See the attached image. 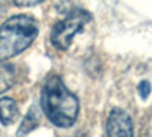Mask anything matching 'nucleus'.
Instances as JSON below:
<instances>
[{
  "instance_id": "obj_9",
  "label": "nucleus",
  "mask_w": 152,
  "mask_h": 137,
  "mask_svg": "<svg viewBox=\"0 0 152 137\" xmlns=\"http://www.w3.org/2000/svg\"><path fill=\"white\" fill-rule=\"evenodd\" d=\"M14 2V5L17 6H34V5H38L44 2V0H12Z\"/></svg>"
},
{
  "instance_id": "obj_5",
  "label": "nucleus",
  "mask_w": 152,
  "mask_h": 137,
  "mask_svg": "<svg viewBox=\"0 0 152 137\" xmlns=\"http://www.w3.org/2000/svg\"><path fill=\"white\" fill-rule=\"evenodd\" d=\"M18 116V107L17 102L11 97L0 99V122L3 125H11Z\"/></svg>"
},
{
  "instance_id": "obj_3",
  "label": "nucleus",
  "mask_w": 152,
  "mask_h": 137,
  "mask_svg": "<svg viewBox=\"0 0 152 137\" xmlns=\"http://www.w3.org/2000/svg\"><path fill=\"white\" fill-rule=\"evenodd\" d=\"M91 21V15L87 11H73L70 14L58 21L50 34V41H52L53 47L59 49V51H69L72 46L73 37L81 32L88 23Z\"/></svg>"
},
{
  "instance_id": "obj_2",
  "label": "nucleus",
  "mask_w": 152,
  "mask_h": 137,
  "mask_svg": "<svg viewBox=\"0 0 152 137\" xmlns=\"http://www.w3.org/2000/svg\"><path fill=\"white\" fill-rule=\"evenodd\" d=\"M38 35L37 20L20 14L8 18L0 26V63L11 59L28 49Z\"/></svg>"
},
{
  "instance_id": "obj_1",
  "label": "nucleus",
  "mask_w": 152,
  "mask_h": 137,
  "mask_svg": "<svg viewBox=\"0 0 152 137\" xmlns=\"http://www.w3.org/2000/svg\"><path fill=\"white\" fill-rule=\"evenodd\" d=\"M41 107L47 119L59 128L72 127L79 111V102L58 75L49 76L43 85Z\"/></svg>"
},
{
  "instance_id": "obj_4",
  "label": "nucleus",
  "mask_w": 152,
  "mask_h": 137,
  "mask_svg": "<svg viewBox=\"0 0 152 137\" xmlns=\"http://www.w3.org/2000/svg\"><path fill=\"white\" fill-rule=\"evenodd\" d=\"M107 134L108 136H132L134 125L131 116L125 110H113L107 120Z\"/></svg>"
},
{
  "instance_id": "obj_8",
  "label": "nucleus",
  "mask_w": 152,
  "mask_h": 137,
  "mask_svg": "<svg viewBox=\"0 0 152 137\" xmlns=\"http://www.w3.org/2000/svg\"><path fill=\"white\" fill-rule=\"evenodd\" d=\"M138 93H140L142 99H146L149 96V93H151V84H149V81H143L140 85H138Z\"/></svg>"
},
{
  "instance_id": "obj_6",
  "label": "nucleus",
  "mask_w": 152,
  "mask_h": 137,
  "mask_svg": "<svg viewBox=\"0 0 152 137\" xmlns=\"http://www.w3.org/2000/svg\"><path fill=\"white\" fill-rule=\"evenodd\" d=\"M15 82V67L11 64H0V95L9 90Z\"/></svg>"
},
{
  "instance_id": "obj_7",
  "label": "nucleus",
  "mask_w": 152,
  "mask_h": 137,
  "mask_svg": "<svg viewBox=\"0 0 152 137\" xmlns=\"http://www.w3.org/2000/svg\"><path fill=\"white\" fill-rule=\"evenodd\" d=\"M37 123H38V116H37V111H35V108H31V110H29V113L26 114V117L23 119V122H21V127L18 128V136L31 133V131L37 127Z\"/></svg>"
}]
</instances>
